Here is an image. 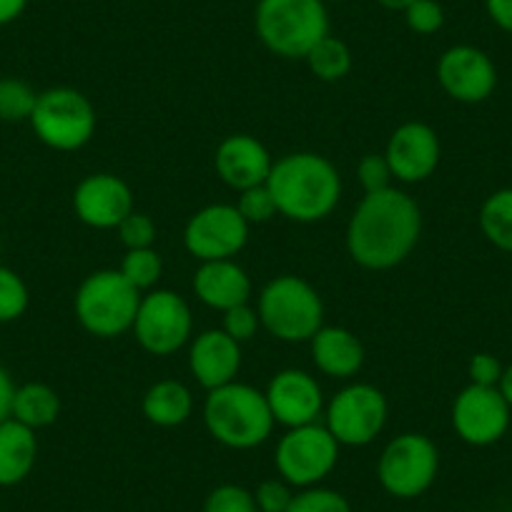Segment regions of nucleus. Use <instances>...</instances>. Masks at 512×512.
Instances as JSON below:
<instances>
[{"label":"nucleus","mask_w":512,"mask_h":512,"mask_svg":"<svg viewBox=\"0 0 512 512\" xmlns=\"http://www.w3.org/2000/svg\"><path fill=\"white\" fill-rule=\"evenodd\" d=\"M131 332L136 342L154 357H169L191 342L194 317L181 294L171 289H151L141 297L139 312Z\"/></svg>","instance_id":"9d476101"},{"label":"nucleus","mask_w":512,"mask_h":512,"mask_svg":"<svg viewBox=\"0 0 512 512\" xmlns=\"http://www.w3.org/2000/svg\"><path fill=\"white\" fill-rule=\"evenodd\" d=\"M282 216L297 224L322 221L342 199V176L327 156L297 151L274 161L267 179Z\"/></svg>","instance_id":"f03ea898"},{"label":"nucleus","mask_w":512,"mask_h":512,"mask_svg":"<svg viewBox=\"0 0 512 512\" xmlns=\"http://www.w3.org/2000/svg\"><path fill=\"white\" fill-rule=\"evenodd\" d=\"M38 460L36 430L8 417L0 422V487H16L33 472Z\"/></svg>","instance_id":"4be33fe9"},{"label":"nucleus","mask_w":512,"mask_h":512,"mask_svg":"<svg viewBox=\"0 0 512 512\" xmlns=\"http://www.w3.org/2000/svg\"><path fill=\"white\" fill-rule=\"evenodd\" d=\"M437 83L457 103H482L495 93L497 68L482 48L460 46L447 48L437 61Z\"/></svg>","instance_id":"4468645a"},{"label":"nucleus","mask_w":512,"mask_h":512,"mask_svg":"<svg viewBox=\"0 0 512 512\" xmlns=\"http://www.w3.org/2000/svg\"><path fill=\"white\" fill-rule=\"evenodd\" d=\"M264 395H267L274 422L287 430L312 425L327 407L319 382L302 369H282L274 374Z\"/></svg>","instance_id":"f3484780"},{"label":"nucleus","mask_w":512,"mask_h":512,"mask_svg":"<svg viewBox=\"0 0 512 512\" xmlns=\"http://www.w3.org/2000/svg\"><path fill=\"white\" fill-rule=\"evenodd\" d=\"M191 287H194L196 299L201 304H206L211 309H219V312H229V309L246 304L251 299L249 274L234 259L201 262Z\"/></svg>","instance_id":"aec40b11"},{"label":"nucleus","mask_w":512,"mask_h":512,"mask_svg":"<svg viewBox=\"0 0 512 512\" xmlns=\"http://www.w3.org/2000/svg\"><path fill=\"white\" fill-rule=\"evenodd\" d=\"M374 3H379V6L387 8V11H405L412 0H374Z\"/></svg>","instance_id":"37998d69"},{"label":"nucleus","mask_w":512,"mask_h":512,"mask_svg":"<svg viewBox=\"0 0 512 512\" xmlns=\"http://www.w3.org/2000/svg\"><path fill=\"white\" fill-rule=\"evenodd\" d=\"M254 500L259 512H287L294 500L292 485L287 480H282V477H277V480H264L256 485Z\"/></svg>","instance_id":"e433bc0d"},{"label":"nucleus","mask_w":512,"mask_h":512,"mask_svg":"<svg viewBox=\"0 0 512 512\" xmlns=\"http://www.w3.org/2000/svg\"><path fill=\"white\" fill-rule=\"evenodd\" d=\"M189 369L206 392L224 387L241 369V344L224 329H206L191 339Z\"/></svg>","instance_id":"6ab92c4d"},{"label":"nucleus","mask_w":512,"mask_h":512,"mask_svg":"<svg viewBox=\"0 0 512 512\" xmlns=\"http://www.w3.org/2000/svg\"><path fill=\"white\" fill-rule=\"evenodd\" d=\"M407 28L417 36H432L445 26V8L437 0H412L405 8Z\"/></svg>","instance_id":"473e14b6"},{"label":"nucleus","mask_w":512,"mask_h":512,"mask_svg":"<svg viewBox=\"0 0 512 512\" xmlns=\"http://www.w3.org/2000/svg\"><path fill=\"white\" fill-rule=\"evenodd\" d=\"M204 512H259L254 500V492H249L241 485H226L214 487L204 502Z\"/></svg>","instance_id":"7c9ffc66"},{"label":"nucleus","mask_w":512,"mask_h":512,"mask_svg":"<svg viewBox=\"0 0 512 512\" xmlns=\"http://www.w3.org/2000/svg\"><path fill=\"white\" fill-rule=\"evenodd\" d=\"M480 231L495 249L512 254V186L492 191L480 206Z\"/></svg>","instance_id":"393cba45"},{"label":"nucleus","mask_w":512,"mask_h":512,"mask_svg":"<svg viewBox=\"0 0 512 512\" xmlns=\"http://www.w3.org/2000/svg\"><path fill=\"white\" fill-rule=\"evenodd\" d=\"M236 209L251 224H267L272 216H277V204H274V196L269 191L267 184L251 186V189L239 191V201H236Z\"/></svg>","instance_id":"2f4dec72"},{"label":"nucleus","mask_w":512,"mask_h":512,"mask_svg":"<svg viewBox=\"0 0 512 512\" xmlns=\"http://www.w3.org/2000/svg\"><path fill=\"white\" fill-rule=\"evenodd\" d=\"M33 134L53 151H78L96 136L98 116L93 103L81 91L68 86L38 93L31 116Z\"/></svg>","instance_id":"0eeeda50"},{"label":"nucleus","mask_w":512,"mask_h":512,"mask_svg":"<svg viewBox=\"0 0 512 512\" xmlns=\"http://www.w3.org/2000/svg\"><path fill=\"white\" fill-rule=\"evenodd\" d=\"M73 211L91 229H118L134 211V191L116 174H91L73 191Z\"/></svg>","instance_id":"dca6fc26"},{"label":"nucleus","mask_w":512,"mask_h":512,"mask_svg":"<svg viewBox=\"0 0 512 512\" xmlns=\"http://www.w3.org/2000/svg\"><path fill=\"white\" fill-rule=\"evenodd\" d=\"M256 312L262 327L279 342H312L324 327V302L317 289L302 277L282 274L259 294Z\"/></svg>","instance_id":"423d86ee"},{"label":"nucleus","mask_w":512,"mask_h":512,"mask_svg":"<svg viewBox=\"0 0 512 512\" xmlns=\"http://www.w3.org/2000/svg\"><path fill=\"white\" fill-rule=\"evenodd\" d=\"M502 372H505V364L490 352L472 354L470 362H467V377H470V384H480V387H497Z\"/></svg>","instance_id":"4c0bfd02"},{"label":"nucleus","mask_w":512,"mask_h":512,"mask_svg":"<svg viewBox=\"0 0 512 512\" xmlns=\"http://www.w3.org/2000/svg\"><path fill=\"white\" fill-rule=\"evenodd\" d=\"M307 66L319 81L324 83H337L342 78H347V73L352 71V51H349L347 43L337 36H324L312 51L307 53Z\"/></svg>","instance_id":"a878e982"},{"label":"nucleus","mask_w":512,"mask_h":512,"mask_svg":"<svg viewBox=\"0 0 512 512\" xmlns=\"http://www.w3.org/2000/svg\"><path fill=\"white\" fill-rule=\"evenodd\" d=\"M259 327H262V319H259V312H256L249 302L224 312V327L221 329H224L231 339H236L239 344L249 342L251 337H256Z\"/></svg>","instance_id":"c9c22d12"},{"label":"nucleus","mask_w":512,"mask_h":512,"mask_svg":"<svg viewBox=\"0 0 512 512\" xmlns=\"http://www.w3.org/2000/svg\"><path fill=\"white\" fill-rule=\"evenodd\" d=\"M274 159L267 146L249 134H231L216 146L214 169L229 189L246 191L267 184Z\"/></svg>","instance_id":"a211bd4d"},{"label":"nucleus","mask_w":512,"mask_h":512,"mask_svg":"<svg viewBox=\"0 0 512 512\" xmlns=\"http://www.w3.org/2000/svg\"><path fill=\"white\" fill-rule=\"evenodd\" d=\"M13 395H16V384H13L11 372L0 364V422L11 417Z\"/></svg>","instance_id":"ea45409f"},{"label":"nucleus","mask_w":512,"mask_h":512,"mask_svg":"<svg viewBox=\"0 0 512 512\" xmlns=\"http://www.w3.org/2000/svg\"><path fill=\"white\" fill-rule=\"evenodd\" d=\"M144 294L128 284L118 269L93 272L78 284L73 309L76 319L88 334L98 339H113L134 329L136 312Z\"/></svg>","instance_id":"39448f33"},{"label":"nucleus","mask_w":512,"mask_h":512,"mask_svg":"<svg viewBox=\"0 0 512 512\" xmlns=\"http://www.w3.org/2000/svg\"><path fill=\"white\" fill-rule=\"evenodd\" d=\"M357 179L362 184L364 194H374V191H384L392 186V169L387 164L384 154H367L357 164Z\"/></svg>","instance_id":"f704fd0d"},{"label":"nucleus","mask_w":512,"mask_h":512,"mask_svg":"<svg viewBox=\"0 0 512 512\" xmlns=\"http://www.w3.org/2000/svg\"><path fill=\"white\" fill-rule=\"evenodd\" d=\"M309 344L314 367L327 377L349 379L364 367L362 339L347 327H322Z\"/></svg>","instance_id":"412c9836"},{"label":"nucleus","mask_w":512,"mask_h":512,"mask_svg":"<svg viewBox=\"0 0 512 512\" xmlns=\"http://www.w3.org/2000/svg\"><path fill=\"white\" fill-rule=\"evenodd\" d=\"M254 28L267 51L279 58H307L329 36V13L322 0H259Z\"/></svg>","instance_id":"20e7f679"},{"label":"nucleus","mask_w":512,"mask_h":512,"mask_svg":"<svg viewBox=\"0 0 512 512\" xmlns=\"http://www.w3.org/2000/svg\"><path fill=\"white\" fill-rule=\"evenodd\" d=\"M485 11L500 31L512 36V0H485Z\"/></svg>","instance_id":"58836bf2"},{"label":"nucleus","mask_w":512,"mask_h":512,"mask_svg":"<svg viewBox=\"0 0 512 512\" xmlns=\"http://www.w3.org/2000/svg\"><path fill=\"white\" fill-rule=\"evenodd\" d=\"M204 425L219 445L229 450H254L272 437L277 422L267 395L234 379L206 395Z\"/></svg>","instance_id":"7ed1b4c3"},{"label":"nucleus","mask_w":512,"mask_h":512,"mask_svg":"<svg viewBox=\"0 0 512 512\" xmlns=\"http://www.w3.org/2000/svg\"><path fill=\"white\" fill-rule=\"evenodd\" d=\"M249 229L236 204H209L186 221L184 246L199 262L234 259L249 241Z\"/></svg>","instance_id":"f8f14e48"},{"label":"nucleus","mask_w":512,"mask_h":512,"mask_svg":"<svg viewBox=\"0 0 512 512\" xmlns=\"http://www.w3.org/2000/svg\"><path fill=\"white\" fill-rule=\"evenodd\" d=\"M512 407L497 387L467 384L452 402V427L472 447H490L510 430Z\"/></svg>","instance_id":"ddd939ff"},{"label":"nucleus","mask_w":512,"mask_h":512,"mask_svg":"<svg viewBox=\"0 0 512 512\" xmlns=\"http://www.w3.org/2000/svg\"><path fill=\"white\" fill-rule=\"evenodd\" d=\"M144 417L156 427H181L194 412V395L184 382L161 379L146 390L141 402Z\"/></svg>","instance_id":"5701e85b"},{"label":"nucleus","mask_w":512,"mask_h":512,"mask_svg":"<svg viewBox=\"0 0 512 512\" xmlns=\"http://www.w3.org/2000/svg\"><path fill=\"white\" fill-rule=\"evenodd\" d=\"M322 3H337V0H322Z\"/></svg>","instance_id":"c03bdc74"},{"label":"nucleus","mask_w":512,"mask_h":512,"mask_svg":"<svg viewBox=\"0 0 512 512\" xmlns=\"http://www.w3.org/2000/svg\"><path fill=\"white\" fill-rule=\"evenodd\" d=\"M28 304H31V294L21 274L0 264V324L21 319Z\"/></svg>","instance_id":"c85d7f7f"},{"label":"nucleus","mask_w":512,"mask_h":512,"mask_svg":"<svg viewBox=\"0 0 512 512\" xmlns=\"http://www.w3.org/2000/svg\"><path fill=\"white\" fill-rule=\"evenodd\" d=\"M390 405L379 387L354 382L342 387L324 407V427L344 447H364L382 435Z\"/></svg>","instance_id":"1a4fd4ad"},{"label":"nucleus","mask_w":512,"mask_h":512,"mask_svg":"<svg viewBox=\"0 0 512 512\" xmlns=\"http://www.w3.org/2000/svg\"><path fill=\"white\" fill-rule=\"evenodd\" d=\"M61 415V397L53 387L43 382H26L16 387L11 417L31 430L51 427Z\"/></svg>","instance_id":"b1692460"},{"label":"nucleus","mask_w":512,"mask_h":512,"mask_svg":"<svg viewBox=\"0 0 512 512\" xmlns=\"http://www.w3.org/2000/svg\"><path fill=\"white\" fill-rule=\"evenodd\" d=\"M118 236H121V244L128 249H151L156 241V224L149 214H141V211H131L126 219L118 224Z\"/></svg>","instance_id":"72a5a7b5"},{"label":"nucleus","mask_w":512,"mask_h":512,"mask_svg":"<svg viewBox=\"0 0 512 512\" xmlns=\"http://www.w3.org/2000/svg\"><path fill=\"white\" fill-rule=\"evenodd\" d=\"M387 164L402 184H420L437 171L442 159L440 136L430 123L407 121L392 131L387 141Z\"/></svg>","instance_id":"2eb2a0df"},{"label":"nucleus","mask_w":512,"mask_h":512,"mask_svg":"<svg viewBox=\"0 0 512 512\" xmlns=\"http://www.w3.org/2000/svg\"><path fill=\"white\" fill-rule=\"evenodd\" d=\"M28 0H0V26L18 21L26 13Z\"/></svg>","instance_id":"a19ab883"},{"label":"nucleus","mask_w":512,"mask_h":512,"mask_svg":"<svg viewBox=\"0 0 512 512\" xmlns=\"http://www.w3.org/2000/svg\"><path fill=\"white\" fill-rule=\"evenodd\" d=\"M422 234V211L402 189L364 194L347 224L352 262L369 272H387L405 262Z\"/></svg>","instance_id":"f257e3e1"},{"label":"nucleus","mask_w":512,"mask_h":512,"mask_svg":"<svg viewBox=\"0 0 512 512\" xmlns=\"http://www.w3.org/2000/svg\"><path fill=\"white\" fill-rule=\"evenodd\" d=\"M118 272L126 277L128 284H134L144 294L159 284L161 274H164V262L154 246L151 249H128Z\"/></svg>","instance_id":"bb28decb"},{"label":"nucleus","mask_w":512,"mask_h":512,"mask_svg":"<svg viewBox=\"0 0 512 512\" xmlns=\"http://www.w3.org/2000/svg\"><path fill=\"white\" fill-rule=\"evenodd\" d=\"M497 390L502 392V397H505V402L512 407V364H507L505 372H502L500 384H497Z\"/></svg>","instance_id":"79ce46f5"},{"label":"nucleus","mask_w":512,"mask_h":512,"mask_svg":"<svg viewBox=\"0 0 512 512\" xmlns=\"http://www.w3.org/2000/svg\"><path fill=\"white\" fill-rule=\"evenodd\" d=\"M36 101L38 93L33 91L31 83L21 81V78H0V121H31Z\"/></svg>","instance_id":"cd10ccee"},{"label":"nucleus","mask_w":512,"mask_h":512,"mask_svg":"<svg viewBox=\"0 0 512 512\" xmlns=\"http://www.w3.org/2000/svg\"><path fill=\"white\" fill-rule=\"evenodd\" d=\"M287 512H352V505L337 490L314 485L297 492Z\"/></svg>","instance_id":"c756f323"},{"label":"nucleus","mask_w":512,"mask_h":512,"mask_svg":"<svg viewBox=\"0 0 512 512\" xmlns=\"http://www.w3.org/2000/svg\"><path fill=\"white\" fill-rule=\"evenodd\" d=\"M339 442L332 432L319 422L312 425L292 427L279 440L274 452V465L279 477L287 480L292 487H314L337 467Z\"/></svg>","instance_id":"9b49d317"},{"label":"nucleus","mask_w":512,"mask_h":512,"mask_svg":"<svg viewBox=\"0 0 512 512\" xmlns=\"http://www.w3.org/2000/svg\"><path fill=\"white\" fill-rule=\"evenodd\" d=\"M440 472V450L420 432H405L387 442L377 462V480L400 500L420 497L432 487Z\"/></svg>","instance_id":"6e6552de"}]
</instances>
